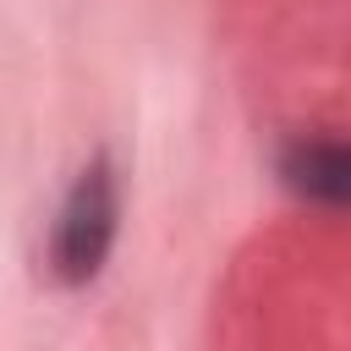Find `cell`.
<instances>
[{
  "label": "cell",
  "mask_w": 351,
  "mask_h": 351,
  "mask_svg": "<svg viewBox=\"0 0 351 351\" xmlns=\"http://www.w3.org/2000/svg\"><path fill=\"white\" fill-rule=\"evenodd\" d=\"M280 176L302 197L351 208V143H291L280 159Z\"/></svg>",
  "instance_id": "7a4b0ae2"
},
{
  "label": "cell",
  "mask_w": 351,
  "mask_h": 351,
  "mask_svg": "<svg viewBox=\"0 0 351 351\" xmlns=\"http://www.w3.org/2000/svg\"><path fill=\"white\" fill-rule=\"evenodd\" d=\"M115 219H121L115 170H110V159H93V165L71 181V192H66V203H60V214H55V236H49V274H55V280H66V285L93 280V274L104 269V258H110Z\"/></svg>",
  "instance_id": "6da1fadb"
}]
</instances>
